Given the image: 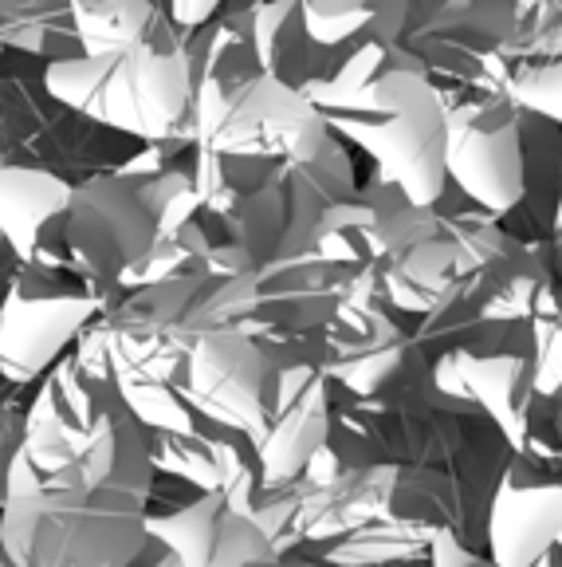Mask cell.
I'll return each instance as SVG.
<instances>
[{
	"label": "cell",
	"mask_w": 562,
	"mask_h": 567,
	"mask_svg": "<svg viewBox=\"0 0 562 567\" xmlns=\"http://www.w3.org/2000/svg\"><path fill=\"white\" fill-rule=\"evenodd\" d=\"M149 430L123 402L83 457L80 485L4 493V556L12 567H131L149 544Z\"/></svg>",
	"instance_id": "cell-1"
},
{
	"label": "cell",
	"mask_w": 562,
	"mask_h": 567,
	"mask_svg": "<svg viewBox=\"0 0 562 567\" xmlns=\"http://www.w3.org/2000/svg\"><path fill=\"white\" fill-rule=\"evenodd\" d=\"M326 126H339L382 169V186L433 209L445 194V115L437 83L402 44L334 52L323 80L308 91Z\"/></svg>",
	"instance_id": "cell-2"
},
{
	"label": "cell",
	"mask_w": 562,
	"mask_h": 567,
	"mask_svg": "<svg viewBox=\"0 0 562 567\" xmlns=\"http://www.w3.org/2000/svg\"><path fill=\"white\" fill-rule=\"evenodd\" d=\"M445 115V177L488 213H508L528 194L523 106L503 83L457 80L437 87Z\"/></svg>",
	"instance_id": "cell-3"
},
{
	"label": "cell",
	"mask_w": 562,
	"mask_h": 567,
	"mask_svg": "<svg viewBox=\"0 0 562 567\" xmlns=\"http://www.w3.org/2000/svg\"><path fill=\"white\" fill-rule=\"evenodd\" d=\"M115 288H98L67 268L20 265L0 300V371L12 382H32L60 351L111 308Z\"/></svg>",
	"instance_id": "cell-4"
},
{
	"label": "cell",
	"mask_w": 562,
	"mask_h": 567,
	"mask_svg": "<svg viewBox=\"0 0 562 567\" xmlns=\"http://www.w3.org/2000/svg\"><path fill=\"white\" fill-rule=\"evenodd\" d=\"M181 394L197 414L260 442L275 394V367L252 336L217 328L194 339L181 363Z\"/></svg>",
	"instance_id": "cell-5"
},
{
	"label": "cell",
	"mask_w": 562,
	"mask_h": 567,
	"mask_svg": "<svg viewBox=\"0 0 562 567\" xmlns=\"http://www.w3.org/2000/svg\"><path fill=\"white\" fill-rule=\"evenodd\" d=\"M562 536V465L535 453H508L492 488L483 551L496 567H531Z\"/></svg>",
	"instance_id": "cell-6"
},
{
	"label": "cell",
	"mask_w": 562,
	"mask_h": 567,
	"mask_svg": "<svg viewBox=\"0 0 562 567\" xmlns=\"http://www.w3.org/2000/svg\"><path fill=\"white\" fill-rule=\"evenodd\" d=\"M146 532L166 548L158 567H248L275 556L260 524L225 493H189L177 508L146 513Z\"/></svg>",
	"instance_id": "cell-7"
},
{
	"label": "cell",
	"mask_w": 562,
	"mask_h": 567,
	"mask_svg": "<svg viewBox=\"0 0 562 567\" xmlns=\"http://www.w3.org/2000/svg\"><path fill=\"white\" fill-rule=\"evenodd\" d=\"M414 0H299L311 40L326 52L397 44Z\"/></svg>",
	"instance_id": "cell-8"
},
{
	"label": "cell",
	"mask_w": 562,
	"mask_h": 567,
	"mask_svg": "<svg viewBox=\"0 0 562 567\" xmlns=\"http://www.w3.org/2000/svg\"><path fill=\"white\" fill-rule=\"evenodd\" d=\"M516 95L523 111H535L543 118L562 123V55H547V60L531 63L528 71H519L516 80L503 83Z\"/></svg>",
	"instance_id": "cell-9"
},
{
	"label": "cell",
	"mask_w": 562,
	"mask_h": 567,
	"mask_svg": "<svg viewBox=\"0 0 562 567\" xmlns=\"http://www.w3.org/2000/svg\"><path fill=\"white\" fill-rule=\"evenodd\" d=\"M539 406H547V414H539V410L531 406L528 434H523V445H519V450L562 465V390L539 399Z\"/></svg>",
	"instance_id": "cell-10"
},
{
	"label": "cell",
	"mask_w": 562,
	"mask_h": 567,
	"mask_svg": "<svg viewBox=\"0 0 562 567\" xmlns=\"http://www.w3.org/2000/svg\"><path fill=\"white\" fill-rule=\"evenodd\" d=\"M248 567H315V564H308L303 556L288 551V556H272V559H264V564H248Z\"/></svg>",
	"instance_id": "cell-11"
},
{
	"label": "cell",
	"mask_w": 562,
	"mask_h": 567,
	"mask_svg": "<svg viewBox=\"0 0 562 567\" xmlns=\"http://www.w3.org/2000/svg\"><path fill=\"white\" fill-rule=\"evenodd\" d=\"M508 4H516V9H535L539 0H508Z\"/></svg>",
	"instance_id": "cell-12"
},
{
	"label": "cell",
	"mask_w": 562,
	"mask_h": 567,
	"mask_svg": "<svg viewBox=\"0 0 562 567\" xmlns=\"http://www.w3.org/2000/svg\"><path fill=\"white\" fill-rule=\"evenodd\" d=\"M0 567H12V564H9V556H4V544H0Z\"/></svg>",
	"instance_id": "cell-13"
},
{
	"label": "cell",
	"mask_w": 562,
	"mask_h": 567,
	"mask_svg": "<svg viewBox=\"0 0 562 567\" xmlns=\"http://www.w3.org/2000/svg\"><path fill=\"white\" fill-rule=\"evenodd\" d=\"M554 311H559V319H562V300H559V308H554Z\"/></svg>",
	"instance_id": "cell-14"
}]
</instances>
